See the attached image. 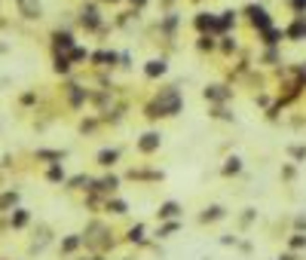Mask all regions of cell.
I'll use <instances>...</instances> for the list:
<instances>
[{
	"label": "cell",
	"instance_id": "13",
	"mask_svg": "<svg viewBox=\"0 0 306 260\" xmlns=\"http://www.w3.org/2000/svg\"><path fill=\"white\" fill-rule=\"evenodd\" d=\"M260 37H263L266 46H279L282 37H285V31H279V28H266V31H260Z\"/></svg>",
	"mask_w": 306,
	"mask_h": 260
},
{
	"label": "cell",
	"instance_id": "2",
	"mask_svg": "<svg viewBox=\"0 0 306 260\" xmlns=\"http://www.w3.org/2000/svg\"><path fill=\"white\" fill-rule=\"evenodd\" d=\"M245 15H248V22H251V28H254L257 34H260V31H266V28H273V19H269V12H266L263 6H257V3H251V6H245Z\"/></svg>",
	"mask_w": 306,
	"mask_h": 260
},
{
	"label": "cell",
	"instance_id": "35",
	"mask_svg": "<svg viewBox=\"0 0 306 260\" xmlns=\"http://www.w3.org/2000/svg\"><path fill=\"white\" fill-rule=\"evenodd\" d=\"M104 3H107V0H104ZM111 3H117V0H111Z\"/></svg>",
	"mask_w": 306,
	"mask_h": 260
},
{
	"label": "cell",
	"instance_id": "21",
	"mask_svg": "<svg viewBox=\"0 0 306 260\" xmlns=\"http://www.w3.org/2000/svg\"><path fill=\"white\" fill-rule=\"evenodd\" d=\"M211 116H214V119H233V113L224 107V104H214V107H211Z\"/></svg>",
	"mask_w": 306,
	"mask_h": 260
},
{
	"label": "cell",
	"instance_id": "30",
	"mask_svg": "<svg viewBox=\"0 0 306 260\" xmlns=\"http://www.w3.org/2000/svg\"><path fill=\"white\" fill-rule=\"evenodd\" d=\"M291 248H306V236H300V233H297V236L291 239Z\"/></svg>",
	"mask_w": 306,
	"mask_h": 260
},
{
	"label": "cell",
	"instance_id": "32",
	"mask_svg": "<svg viewBox=\"0 0 306 260\" xmlns=\"http://www.w3.org/2000/svg\"><path fill=\"white\" fill-rule=\"evenodd\" d=\"M178 230V223H166V227H163V236H169V233H175Z\"/></svg>",
	"mask_w": 306,
	"mask_h": 260
},
{
	"label": "cell",
	"instance_id": "15",
	"mask_svg": "<svg viewBox=\"0 0 306 260\" xmlns=\"http://www.w3.org/2000/svg\"><path fill=\"white\" fill-rule=\"evenodd\" d=\"M117 159H120V150H101V153H98V165H101V168L117 165Z\"/></svg>",
	"mask_w": 306,
	"mask_h": 260
},
{
	"label": "cell",
	"instance_id": "1",
	"mask_svg": "<svg viewBox=\"0 0 306 260\" xmlns=\"http://www.w3.org/2000/svg\"><path fill=\"white\" fill-rule=\"evenodd\" d=\"M184 107V98L178 92V86H166V89H159L153 104H147V119H159V116H178V110Z\"/></svg>",
	"mask_w": 306,
	"mask_h": 260
},
{
	"label": "cell",
	"instance_id": "19",
	"mask_svg": "<svg viewBox=\"0 0 306 260\" xmlns=\"http://www.w3.org/2000/svg\"><path fill=\"white\" fill-rule=\"evenodd\" d=\"M56 49L59 52H70L74 49V37H70V34H56Z\"/></svg>",
	"mask_w": 306,
	"mask_h": 260
},
{
	"label": "cell",
	"instance_id": "28",
	"mask_svg": "<svg viewBox=\"0 0 306 260\" xmlns=\"http://www.w3.org/2000/svg\"><path fill=\"white\" fill-rule=\"evenodd\" d=\"M294 175H297L294 165H285V168H282V178H285V181H294Z\"/></svg>",
	"mask_w": 306,
	"mask_h": 260
},
{
	"label": "cell",
	"instance_id": "12",
	"mask_svg": "<svg viewBox=\"0 0 306 260\" xmlns=\"http://www.w3.org/2000/svg\"><path fill=\"white\" fill-rule=\"evenodd\" d=\"M236 9H227V12H221V19H218V34H227L233 25H236Z\"/></svg>",
	"mask_w": 306,
	"mask_h": 260
},
{
	"label": "cell",
	"instance_id": "14",
	"mask_svg": "<svg viewBox=\"0 0 306 260\" xmlns=\"http://www.w3.org/2000/svg\"><path fill=\"white\" fill-rule=\"evenodd\" d=\"M196 49H199V52H214V49H218V40H214V34H199V40H196Z\"/></svg>",
	"mask_w": 306,
	"mask_h": 260
},
{
	"label": "cell",
	"instance_id": "6",
	"mask_svg": "<svg viewBox=\"0 0 306 260\" xmlns=\"http://www.w3.org/2000/svg\"><path fill=\"white\" fill-rule=\"evenodd\" d=\"M80 25H83V28H89V31H95V28L101 25V15H98V9H95V6H83Z\"/></svg>",
	"mask_w": 306,
	"mask_h": 260
},
{
	"label": "cell",
	"instance_id": "18",
	"mask_svg": "<svg viewBox=\"0 0 306 260\" xmlns=\"http://www.w3.org/2000/svg\"><path fill=\"white\" fill-rule=\"evenodd\" d=\"M221 171H224L227 178H233V175H239V171H242V159H239V156H230V159H227V165H224Z\"/></svg>",
	"mask_w": 306,
	"mask_h": 260
},
{
	"label": "cell",
	"instance_id": "3",
	"mask_svg": "<svg viewBox=\"0 0 306 260\" xmlns=\"http://www.w3.org/2000/svg\"><path fill=\"white\" fill-rule=\"evenodd\" d=\"M202 98H205V101H214V104H227V101L233 98V89H230V86H224V83H214V86H205Z\"/></svg>",
	"mask_w": 306,
	"mask_h": 260
},
{
	"label": "cell",
	"instance_id": "11",
	"mask_svg": "<svg viewBox=\"0 0 306 260\" xmlns=\"http://www.w3.org/2000/svg\"><path fill=\"white\" fill-rule=\"evenodd\" d=\"M175 28H178V12H169L166 19H159V31H163L169 40L175 37Z\"/></svg>",
	"mask_w": 306,
	"mask_h": 260
},
{
	"label": "cell",
	"instance_id": "22",
	"mask_svg": "<svg viewBox=\"0 0 306 260\" xmlns=\"http://www.w3.org/2000/svg\"><path fill=\"white\" fill-rule=\"evenodd\" d=\"M107 211L122 214V211H125V202H122V199H107Z\"/></svg>",
	"mask_w": 306,
	"mask_h": 260
},
{
	"label": "cell",
	"instance_id": "26",
	"mask_svg": "<svg viewBox=\"0 0 306 260\" xmlns=\"http://www.w3.org/2000/svg\"><path fill=\"white\" fill-rule=\"evenodd\" d=\"M15 199H19V193H6L3 199H0V208H9V205H15Z\"/></svg>",
	"mask_w": 306,
	"mask_h": 260
},
{
	"label": "cell",
	"instance_id": "27",
	"mask_svg": "<svg viewBox=\"0 0 306 260\" xmlns=\"http://www.w3.org/2000/svg\"><path fill=\"white\" fill-rule=\"evenodd\" d=\"M49 181H64V171H61L59 165H52V168H49Z\"/></svg>",
	"mask_w": 306,
	"mask_h": 260
},
{
	"label": "cell",
	"instance_id": "8",
	"mask_svg": "<svg viewBox=\"0 0 306 260\" xmlns=\"http://www.w3.org/2000/svg\"><path fill=\"white\" fill-rule=\"evenodd\" d=\"M25 19H40V0H15Z\"/></svg>",
	"mask_w": 306,
	"mask_h": 260
},
{
	"label": "cell",
	"instance_id": "29",
	"mask_svg": "<svg viewBox=\"0 0 306 260\" xmlns=\"http://www.w3.org/2000/svg\"><path fill=\"white\" fill-rule=\"evenodd\" d=\"M77 245H80V239H77V236H70V239H64V245H61V248H64V251H74Z\"/></svg>",
	"mask_w": 306,
	"mask_h": 260
},
{
	"label": "cell",
	"instance_id": "24",
	"mask_svg": "<svg viewBox=\"0 0 306 260\" xmlns=\"http://www.w3.org/2000/svg\"><path fill=\"white\" fill-rule=\"evenodd\" d=\"M129 242H144V227H141V223L129 230Z\"/></svg>",
	"mask_w": 306,
	"mask_h": 260
},
{
	"label": "cell",
	"instance_id": "7",
	"mask_svg": "<svg viewBox=\"0 0 306 260\" xmlns=\"http://www.w3.org/2000/svg\"><path fill=\"white\" fill-rule=\"evenodd\" d=\"M166 71H169V61H166V58H150V61H147V67H144V74H147L150 80L163 77Z\"/></svg>",
	"mask_w": 306,
	"mask_h": 260
},
{
	"label": "cell",
	"instance_id": "31",
	"mask_svg": "<svg viewBox=\"0 0 306 260\" xmlns=\"http://www.w3.org/2000/svg\"><path fill=\"white\" fill-rule=\"evenodd\" d=\"M25 220H28V214H25V211H19V214H15V217H12V227H22V223H25Z\"/></svg>",
	"mask_w": 306,
	"mask_h": 260
},
{
	"label": "cell",
	"instance_id": "23",
	"mask_svg": "<svg viewBox=\"0 0 306 260\" xmlns=\"http://www.w3.org/2000/svg\"><path fill=\"white\" fill-rule=\"evenodd\" d=\"M285 3L291 6V9H294L297 15H303V12H306V0H285Z\"/></svg>",
	"mask_w": 306,
	"mask_h": 260
},
{
	"label": "cell",
	"instance_id": "34",
	"mask_svg": "<svg viewBox=\"0 0 306 260\" xmlns=\"http://www.w3.org/2000/svg\"><path fill=\"white\" fill-rule=\"evenodd\" d=\"M282 260H297V257H291V254H288V257H282Z\"/></svg>",
	"mask_w": 306,
	"mask_h": 260
},
{
	"label": "cell",
	"instance_id": "20",
	"mask_svg": "<svg viewBox=\"0 0 306 260\" xmlns=\"http://www.w3.org/2000/svg\"><path fill=\"white\" fill-rule=\"evenodd\" d=\"M218 46H221V52H224V55H236V49H239V43L233 40L230 34H224V40H221Z\"/></svg>",
	"mask_w": 306,
	"mask_h": 260
},
{
	"label": "cell",
	"instance_id": "5",
	"mask_svg": "<svg viewBox=\"0 0 306 260\" xmlns=\"http://www.w3.org/2000/svg\"><path fill=\"white\" fill-rule=\"evenodd\" d=\"M159 144H163V135L159 132H144L138 138V153H153V150H159Z\"/></svg>",
	"mask_w": 306,
	"mask_h": 260
},
{
	"label": "cell",
	"instance_id": "33",
	"mask_svg": "<svg viewBox=\"0 0 306 260\" xmlns=\"http://www.w3.org/2000/svg\"><path fill=\"white\" fill-rule=\"evenodd\" d=\"M129 3H132L135 9H141V6H147V0H129Z\"/></svg>",
	"mask_w": 306,
	"mask_h": 260
},
{
	"label": "cell",
	"instance_id": "10",
	"mask_svg": "<svg viewBox=\"0 0 306 260\" xmlns=\"http://www.w3.org/2000/svg\"><path fill=\"white\" fill-rule=\"evenodd\" d=\"M117 187H120V178H117V175H107V178H101L98 184H92L89 190H101V193H114Z\"/></svg>",
	"mask_w": 306,
	"mask_h": 260
},
{
	"label": "cell",
	"instance_id": "36",
	"mask_svg": "<svg viewBox=\"0 0 306 260\" xmlns=\"http://www.w3.org/2000/svg\"><path fill=\"white\" fill-rule=\"evenodd\" d=\"M166 3H172V0H166Z\"/></svg>",
	"mask_w": 306,
	"mask_h": 260
},
{
	"label": "cell",
	"instance_id": "9",
	"mask_svg": "<svg viewBox=\"0 0 306 260\" xmlns=\"http://www.w3.org/2000/svg\"><path fill=\"white\" fill-rule=\"evenodd\" d=\"M224 214H227V208H224V205H208L205 211L199 214V223H214V220H221Z\"/></svg>",
	"mask_w": 306,
	"mask_h": 260
},
{
	"label": "cell",
	"instance_id": "25",
	"mask_svg": "<svg viewBox=\"0 0 306 260\" xmlns=\"http://www.w3.org/2000/svg\"><path fill=\"white\" fill-rule=\"evenodd\" d=\"M288 153H291L294 159H306V147H303V144H294V147H288Z\"/></svg>",
	"mask_w": 306,
	"mask_h": 260
},
{
	"label": "cell",
	"instance_id": "17",
	"mask_svg": "<svg viewBox=\"0 0 306 260\" xmlns=\"http://www.w3.org/2000/svg\"><path fill=\"white\" fill-rule=\"evenodd\" d=\"M159 220H166V217H178V214H181V205H178V202H166V205H159Z\"/></svg>",
	"mask_w": 306,
	"mask_h": 260
},
{
	"label": "cell",
	"instance_id": "4",
	"mask_svg": "<svg viewBox=\"0 0 306 260\" xmlns=\"http://www.w3.org/2000/svg\"><path fill=\"white\" fill-rule=\"evenodd\" d=\"M193 28L199 34H218V15H214V12H196Z\"/></svg>",
	"mask_w": 306,
	"mask_h": 260
},
{
	"label": "cell",
	"instance_id": "16",
	"mask_svg": "<svg viewBox=\"0 0 306 260\" xmlns=\"http://www.w3.org/2000/svg\"><path fill=\"white\" fill-rule=\"evenodd\" d=\"M92 61L101 64V67H114V61H120V55H117V52H95Z\"/></svg>",
	"mask_w": 306,
	"mask_h": 260
}]
</instances>
